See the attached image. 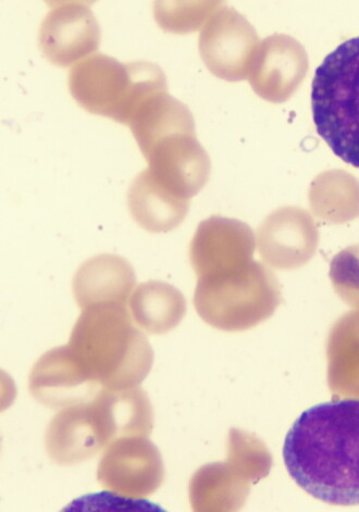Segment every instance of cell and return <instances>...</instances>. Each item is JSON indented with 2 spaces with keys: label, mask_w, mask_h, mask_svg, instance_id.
<instances>
[{
  "label": "cell",
  "mask_w": 359,
  "mask_h": 512,
  "mask_svg": "<svg viewBox=\"0 0 359 512\" xmlns=\"http://www.w3.org/2000/svg\"><path fill=\"white\" fill-rule=\"evenodd\" d=\"M283 460L295 483L318 501L359 505V399L305 410L286 437Z\"/></svg>",
  "instance_id": "cell-1"
},
{
  "label": "cell",
  "mask_w": 359,
  "mask_h": 512,
  "mask_svg": "<svg viewBox=\"0 0 359 512\" xmlns=\"http://www.w3.org/2000/svg\"><path fill=\"white\" fill-rule=\"evenodd\" d=\"M194 510L221 511L239 507L242 492L225 465H209L197 471L190 485Z\"/></svg>",
  "instance_id": "cell-20"
},
{
  "label": "cell",
  "mask_w": 359,
  "mask_h": 512,
  "mask_svg": "<svg viewBox=\"0 0 359 512\" xmlns=\"http://www.w3.org/2000/svg\"><path fill=\"white\" fill-rule=\"evenodd\" d=\"M312 109L321 139L359 168V36L334 49L316 70Z\"/></svg>",
  "instance_id": "cell-3"
},
{
  "label": "cell",
  "mask_w": 359,
  "mask_h": 512,
  "mask_svg": "<svg viewBox=\"0 0 359 512\" xmlns=\"http://www.w3.org/2000/svg\"><path fill=\"white\" fill-rule=\"evenodd\" d=\"M128 206L141 228L152 233H167L177 229L187 217L190 202L171 195L144 170L130 186Z\"/></svg>",
  "instance_id": "cell-17"
},
{
  "label": "cell",
  "mask_w": 359,
  "mask_h": 512,
  "mask_svg": "<svg viewBox=\"0 0 359 512\" xmlns=\"http://www.w3.org/2000/svg\"><path fill=\"white\" fill-rule=\"evenodd\" d=\"M255 248V235L246 223L210 217L200 223L191 242V265L198 279L216 276L251 264Z\"/></svg>",
  "instance_id": "cell-9"
},
{
  "label": "cell",
  "mask_w": 359,
  "mask_h": 512,
  "mask_svg": "<svg viewBox=\"0 0 359 512\" xmlns=\"http://www.w3.org/2000/svg\"><path fill=\"white\" fill-rule=\"evenodd\" d=\"M259 45L252 24L224 4L208 18L200 34L204 64L217 78L230 82L249 79Z\"/></svg>",
  "instance_id": "cell-6"
},
{
  "label": "cell",
  "mask_w": 359,
  "mask_h": 512,
  "mask_svg": "<svg viewBox=\"0 0 359 512\" xmlns=\"http://www.w3.org/2000/svg\"><path fill=\"white\" fill-rule=\"evenodd\" d=\"M89 403L64 408L46 430V451L56 464L78 465L105 448L99 439Z\"/></svg>",
  "instance_id": "cell-15"
},
{
  "label": "cell",
  "mask_w": 359,
  "mask_h": 512,
  "mask_svg": "<svg viewBox=\"0 0 359 512\" xmlns=\"http://www.w3.org/2000/svg\"><path fill=\"white\" fill-rule=\"evenodd\" d=\"M305 48L292 36H268L258 47L249 80L255 93L270 103L291 98L306 77Z\"/></svg>",
  "instance_id": "cell-12"
},
{
  "label": "cell",
  "mask_w": 359,
  "mask_h": 512,
  "mask_svg": "<svg viewBox=\"0 0 359 512\" xmlns=\"http://www.w3.org/2000/svg\"><path fill=\"white\" fill-rule=\"evenodd\" d=\"M319 234L314 219L297 207H283L269 215L257 232L259 255L271 267L296 269L311 260Z\"/></svg>",
  "instance_id": "cell-11"
},
{
  "label": "cell",
  "mask_w": 359,
  "mask_h": 512,
  "mask_svg": "<svg viewBox=\"0 0 359 512\" xmlns=\"http://www.w3.org/2000/svg\"><path fill=\"white\" fill-rule=\"evenodd\" d=\"M127 126L142 154L168 136L195 133L191 111L168 94V87L147 95L133 111Z\"/></svg>",
  "instance_id": "cell-16"
},
{
  "label": "cell",
  "mask_w": 359,
  "mask_h": 512,
  "mask_svg": "<svg viewBox=\"0 0 359 512\" xmlns=\"http://www.w3.org/2000/svg\"><path fill=\"white\" fill-rule=\"evenodd\" d=\"M68 83L72 97L83 109L121 124H128L147 95L168 87L164 71L152 62L122 64L101 53L74 65Z\"/></svg>",
  "instance_id": "cell-4"
},
{
  "label": "cell",
  "mask_w": 359,
  "mask_h": 512,
  "mask_svg": "<svg viewBox=\"0 0 359 512\" xmlns=\"http://www.w3.org/2000/svg\"><path fill=\"white\" fill-rule=\"evenodd\" d=\"M128 307L82 310L66 345L83 376L102 391L138 387L153 366V348Z\"/></svg>",
  "instance_id": "cell-2"
},
{
  "label": "cell",
  "mask_w": 359,
  "mask_h": 512,
  "mask_svg": "<svg viewBox=\"0 0 359 512\" xmlns=\"http://www.w3.org/2000/svg\"><path fill=\"white\" fill-rule=\"evenodd\" d=\"M129 309L136 327L148 334L163 335L179 326L187 302L176 287L150 281L135 287Z\"/></svg>",
  "instance_id": "cell-18"
},
{
  "label": "cell",
  "mask_w": 359,
  "mask_h": 512,
  "mask_svg": "<svg viewBox=\"0 0 359 512\" xmlns=\"http://www.w3.org/2000/svg\"><path fill=\"white\" fill-rule=\"evenodd\" d=\"M309 201L319 219L348 222L359 216V183L343 171L325 172L313 182Z\"/></svg>",
  "instance_id": "cell-19"
},
{
  "label": "cell",
  "mask_w": 359,
  "mask_h": 512,
  "mask_svg": "<svg viewBox=\"0 0 359 512\" xmlns=\"http://www.w3.org/2000/svg\"><path fill=\"white\" fill-rule=\"evenodd\" d=\"M39 43L52 64L69 67L97 51L101 28L89 5L56 2L42 22Z\"/></svg>",
  "instance_id": "cell-10"
},
{
  "label": "cell",
  "mask_w": 359,
  "mask_h": 512,
  "mask_svg": "<svg viewBox=\"0 0 359 512\" xmlns=\"http://www.w3.org/2000/svg\"><path fill=\"white\" fill-rule=\"evenodd\" d=\"M153 180L183 201L200 193L210 177V159L195 133L166 137L143 154Z\"/></svg>",
  "instance_id": "cell-8"
},
{
  "label": "cell",
  "mask_w": 359,
  "mask_h": 512,
  "mask_svg": "<svg viewBox=\"0 0 359 512\" xmlns=\"http://www.w3.org/2000/svg\"><path fill=\"white\" fill-rule=\"evenodd\" d=\"M331 278L346 302L359 304V245L348 247L334 257Z\"/></svg>",
  "instance_id": "cell-22"
},
{
  "label": "cell",
  "mask_w": 359,
  "mask_h": 512,
  "mask_svg": "<svg viewBox=\"0 0 359 512\" xmlns=\"http://www.w3.org/2000/svg\"><path fill=\"white\" fill-rule=\"evenodd\" d=\"M277 280L257 261L198 279L194 304L198 315L218 330H249L268 319L280 304Z\"/></svg>",
  "instance_id": "cell-5"
},
{
  "label": "cell",
  "mask_w": 359,
  "mask_h": 512,
  "mask_svg": "<svg viewBox=\"0 0 359 512\" xmlns=\"http://www.w3.org/2000/svg\"><path fill=\"white\" fill-rule=\"evenodd\" d=\"M29 390L37 402L54 409L89 403L103 392L83 376L66 346L51 349L37 360Z\"/></svg>",
  "instance_id": "cell-13"
},
{
  "label": "cell",
  "mask_w": 359,
  "mask_h": 512,
  "mask_svg": "<svg viewBox=\"0 0 359 512\" xmlns=\"http://www.w3.org/2000/svg\"><path fill=\"white\" fill-rule=\"evenodd\" d=\"M136 278L130 262L104 254L86 260L73 278L74 299L81 310L129 305Z\"/></svg>",
  "instance_id": "cell-14"
},
{
  "label": "cell",
  "mask_w": 359,
  "mask_h": 512,
  "mask_svg": "<svg viewBox=\"0 0 359 512\" xmlns=\"http://www.w3.org/2000/svg\"><path fill=\"white\" fill-rule=\"evenodd\" d=\"M165 478L162 456L148 436L122 437L110 443L99 461L97 480L121 497L151 496Z\"/></svg>",
  "instance_id": "cell-7"
},
{
  "label": "cell",
  "mask_w": 359,
  "mask_h": 512,
  "mask_svg": "<svg viewBox=\"0 0 359 512\" xmlns=\"http://www.w3.org/2000/svg\"><path fill=\"white\" fill-rule=\"evenodd\" d=\"M221 5L219 2H156L154 16L158 26L167 32L191 33L204 27Z\"/></svg>",
  "instance_id": "cell-21"
}]
</instances>
